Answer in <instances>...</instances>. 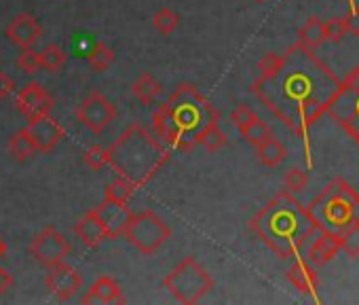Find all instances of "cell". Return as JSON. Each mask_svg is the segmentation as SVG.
Wrapping results in <instances>:
<instances>
[{"label": "cell", "mask_w": 359, "mask_h": 305, "mask_svg": "<svg viewBox=\"0 0 359 305\" xmlns=\"http://www.w3.org/2000/svg\"><path fill=\"white\" fill-rule=\"evenodd\" d=\"M338 85L340 81L315 56V51L296 43L283 53L281 66L273 74L260 77L252 85V91L294 134L304 138L306 160L309 166H313L309 129L327 110Z\"/></svg>", "instance_id": "cell-1"}, {"label": "cell", "mask_w": 359, "mask_h": 305, "mask_svg": "<svg viewBox=\"0 0 359 305\" xmlns=\"http://www.w3.org/2000/svg\"><path fill=\"white\" fill-rule=\"evenodd\" d=\"M250 229L279 257H304L313 240L323 231L309 210L290 191H279L256 216L250 219Z\"/></svg>", "instance_id": "cell-2"}, {"label": "cell", "mask_w": 359, "mask_h": 305, "mask_svg": "<svg viewBox=\"0 0 359 305\" xmlns=\"http://www.w3.org/2000/svg\"><path fill=\"white\" fill-rule=\"evenodd\" d=\"M220 121L214 104L199 93L195 85L182 83L152 112V125L156 138L169 148L193 150L201 134Z\"/></svg>", "instance_id": "cell-3"}, {"label": "cell", "mask_w": 359, "mask_h": 305, "mask_svg": "<svg viewBox=\"0 0 359 305\" xmlns=\"http://www.w3.org/2000/svg\"><path fill=\"white\" fill-rule=\"evenodd\" d=\"M108 166L140 189L148 185L150 179L169 162V150L156 134H150L144 125L133 123L108 148Z\"/></svg>", "instance_id": "cell-4"}, {"label": "cell", "mask_w": 359, "mask_h": 305, "mask_svg": "<svg viewBox=\"0 0 359 305\" xmlns=\"http://www.w3.org/2000/svg\"><path fill=\"white\" fill-rule=\"evenodd\" d=\"M311 219L330 233H342L359 223V193L342 179L332 181L306 208Z\"/></svg>", "instance_id": "cell-5"}, {"label": "cell", "mask_w": 359, "mask_h": 305, "mask_svg": "<svg viewBox=\"0 0 359 305\" xmlns=\"http://www.w3.org/2000/svg\"><path fill=\"white\" fill-rule=\"evenodd\" d=\"M163 286L175 297V301L195 305L214 288V280L195 257H187L165 275Z\"/></svg>", "instance_id": "cell-6"}, {"label": "cell", "mask_w": 359, "mask_h": 305, "mask_svg": "<svg viewBox=\"0 0 359 305\" xmlns=\"http://www.w3.org/2000/svg\"><path fill=\"white\" fill-rule=\"evenodd\" d=\"M123 238H127L137 252L150 257L165 246V242L171 238V229L154 210H142L131 212Z\"/></svg>", "instance_id": "cell-7"}, {"label": "cell", "mask_w": 359, "mask_h": 305, "mask_svg": "<svg viewBox=\"0 0 359 305\" xmlns=\"http://www.w3.org/2000/svg\"><path fill=\"white\" fill-rule=\"evenodd\" d=\"M325 112L359 144V66H355L338 85Z\"/></svg>", "instance_id": "cell-8"}, {"label": "cell", "mask_w": 359, "mask_h": 305, "mask_svg": "<svg viewBox=\"0 0 359 305\" xmlns=\"http://www.w3.org/2000/svg\"><path fill=\"white\" fill-rule=\"evenodd\" d=\"M70 252H72V244L53 225H49L41 233H36L30 244V254L45 267L64 263L70 257Z\"/></svg>", "instance_id": "cell-9"}, {"label": "cell", "mask_w": 359, "mask_h": 305, "mask_svg": "<svg viewBox=\"0 0 359 305\" xmlns=\"http://www.w3.org/2000/svg\"><path fill=\"white\" fill-rule=\"evenodd\" d=\"M76 119L93 134H102L114 119H116V106L100 91H91L74 110Z\"/></svg>", "instance_id": "cell-10"}, {"label": "cell", "mask_w": 359, "mask_h": 305, "mask_svg": "<svg viewBox=\"0 0 359 305\" xmlns=\"http://www.w3.org/2000/svg\"><path fill=\"white\" fill-rule=\"evenodd\" d=\"M26 131H28V136H30V140H32V144L36 146L39 152H51L66 136L64 127L51 115L28 119Z\"/></svg>", "instance_id": "cell-11"}, {"label": "cell", "mask_w": 359, "mask_h": 305, "mask_svg": "<svg viewBox=\"0 0 359 305\" xmlns=\"http://www.w3.org/2000/svg\"><path fill=\"white\" fill-rule=\"evenodd\" d=\"M45 284H47V290L53 292L60 301H68L81 288L83 275L74 267L66 265V261H64V263H57V265L49 267Z\"/></svg>", "instance_id": "cell-12"}, {"label": "cell", "mask_w": 359, "mask_h": 305, "mask_svg": "<svg viewBox=\"0 0 359 305\" xmlns=\"http://www.w3.org/2000/svg\"><path fill=\"white\" fill-rule=\"evenodd\" d=\"M53 106H55V98L41 83H28L18 96V110L28 119L51 115Z\"/></svg>", "instance_id": "cell-13"}, {"label": "cell", "mask_w": 359, "mask_h": 305, "mask_svg": "<svg viewBox=\"0 0 359 305\" xmlns=\"http://www.w3.org/2000/svg\"><path fill=\"white\" fill-rule=\"evenodd\" d=\"M7 39L20 47V49H30L34 47V43L43 37V26L39 24V20L32 13H20L11 20V24L5 30Z\"/></svg>", "instance_id": "cell-14"}, {"label": "cell", "mask_w": 359, "mask_h": 305, "mask_svg": "<svg viewBox=\"0 0 359 305\" xmlns=\"http://www.w3.org/2000/svg\"><path fill=\"white\" fill-rule=\"evenodd\" d=\"M97 216L102 219L108 240H116L121 235H125L127 223L131 219V210L127 204L123 202H112V200H104L97 208H95Z\"/></svg>", "instance_id": "cell-15"}, {"label": "cell", "mask_w": 359, "mask_h": 305, "mask_svg": "<svg viewBox=\"0 0 359 305\" xmlns=\"http://www.w3.org/2000/svg\"><path fill=\"white\" fill-rule=\"evenodd\" d=\"M81 301H83L85 305H93V303H97V305H102V303H116V305H121V303L127 301V297H125L121 284H118L114 278H110V275H100V278L93 282V286L83 294Z\"/></svg>", "instance_id": "cell-16"}, {"label": "cell", "mask_w": 359, "mask_h": 305, "mask_svg": "<svg viewBox=\"0 0 359 305\" xmlns=\"http://www.w3.org/2000/svg\"><path fill=\"white\" fill-rule=\"evenodd\" d=\"M338 252H340V235L338 233H330V231H321L313 240V244L306 248L302 259H306L313 267H323Z\"/></svg>", "instance_id": "cell-17"}, {"label": "cell", "mask_w": 359, "mask_h": 305, "mask_svg": "<svg viewBox=\"0 0 359 305\" xmlns=\"http://www.w3.org/2000/svg\"><path fill=\"white\" fill-rule=\"evenodd\" d=\"M74 233L81 240V244L85 248H97L104 240H108L106 227L102 223V219L97 216L95 208L89 210L76 225H74Z\"/></svg>", "instance_id": "cell-18"}, {"label": "cell", "mask_w": 359, "mask_h": 305, "mask_svg": "<svg viewBox=\"0 0 359 305\" xmlns=\"http://www.w3.org/2000/svg\"><path fill=\"white\" fill-rule=\"evenodd\" d=\"M287 278H290V282L294 284V288H298L300 292H304V294H315V292H317L319 280H317L315 267H313L306 259L300 257V259L290 267Z\"/></svg>", "instance_id": "cell-19"}, {"label": "cell", "mask_w": 359, "mask_h": 305, "mask_svg": "<svg viewBox=\"0 0 359 305\" xmlns=\"http://www.w3.org/2000/svg\"><path fill=\"white\" fill-rule=\"evenodd\" d=\"M256 150H258V160H260V164L266 166V168H277V166H281V164L285 162V157H287L285 146H283L275 136H271V138H266L262 144H258Z\"/></svg>", "instance_id": "cell-20"}, {"label": "cell", "mask_w": 359, "mask_h": 305, "mask_svg": "<svg viewBox=\"0 0 359 305\" xmlns=\"http://www.w3.org/2000/svg\"><path fill=\"white\" fill-rule=\"evenodd\" d=\"M325 43V30H323V20L319 18H309L304 26L298 30V45L315 51Z\"/></svg>", "instance_id": "cell-21"}, {"label": "cell", "mask_w": 359, "mask_h": 305, "mask_svg": "<svg viewBox=\"0 0 359 305\" xmlns=\"http://www.w3.org/2000/svg\"><path fill=\"white\" fill-rule=\"evenodd\" d=\"M131 91H133V96H135L142 104H152V102L165 91V87H163V83L156 81L150 72H144V74H140V77L135 79Z\"/></svg>", "instance_id": "cell-22"}, {"label": "cell", "mask_w": 359, "mask_h": 305, "mask_svg": "<svg viewBox=\"0 0 359 305\" xmlns=\"http://www.w3.org/2000/svg\"><path fill=\"white\" fill-rule=\"evenodd\" d=\"M9 152H11V157L15 162H20V164H24V162H28V160H32L36 155V146L32 144V140H30L26 129H20L18 134L11 136Z\"/></svg>", "instance_id": "cell-23"}, {"label": "cell", "mask_w": 359, "mask_h": 305, "mask_svg": "<svg viewBox=\"0 0 359 305\" xmlns=\"http://www.w3.org/2000/svg\"><path fill=\"white\" fill-rule=\"evenodd\" d=\"M87 60H89V64H91V68H93L95 72H104V70H108V68L114 64L116 53H114L112 47H108V45H104V43H97V45L89 51Z\"/></svg>", "instance_id": "cell-24"}, {"label": "cell", "mask_w": 359, "mask_h": 305, "mask_svg": "<svg viewBox=\"0 0 359 305\" xmlns=\"http://www.w3.org/2000/svg\"><path fill=\"white\" fill-rule=\"evenodd\" d=\"M39 58H41V68H45L47 72H60L66 64V53L57 45H47L39 53Z\"/></svg>", "instance_id": "cell-25"}, {"label": "cell", "mask_w": 359, "mask_h": 305, "mask_svg": "<svg viewBox=\"0 0 359 305\" xmlns=\"http://www.w3.org/2000/svg\"><path fill=\"white\" fill-rule=\"evenodd\" d=\"M133 191H135V185H133L131 181H127V179H123V176H116V179L106 187V197H104V200H112V202H123V204H127L129 197L133 195Z\"/></svg>", "instance_id": "cell-26"}, {"label": "cell", "mask_w": 359, "mask_h": 305, "mask_svg": "<svg viewBox=\"0 0 359 305\" xmlns=\"http://www.w3.org/2000/svg\"><path fill=\"white\" fill-rule=\"evenodd\" d=\"M180 26V15L171 9H161L158 13L152 15V28L158 34H171Z\"/></svg>", "instance_id": "cell-27"}, {"label": "cell", "mask_w": 359, "mask_h": 305, "mask_svg": "<svg viewBox=\"0 0 359 305\" xmlns=\"http://www.w3.org/2000/svg\"><path fill=\"white\" fill-rule=\"evenodd\" d=\"M241 136H243L252 146H258V144H262L266 138H271L273 131H271V127H269L260 117H256L245 129H241Z\"/></svg>", "instance_id": "cell-28"}, {"label": "cell", "mask_w": 359, "mask_h": 305, "mask_svg": "<svg viewBox=\"0 0 359 305\" xmlns=\"http://www.w3.org/2000/svg\"><path fill=\"white\" fill-rule=\"evenodd\" d=\"M226 142H229V138H226V134L218 127V123L210 125V127L201 134V140H199V144H203L210 152H216V150L224 148Z\"/></svg>", "instance_id": "cell-29"}, {"label": "cell", "mask_w": 359, "mask_h": 305, "mask_svg": "<svg viewBox=\"0 0 359 305\" xmlns=\"http://www.w3.org/2000/svg\"><path fill=\"white\" fill-rule=\"evenodd\" d=\"M340 250H344L351 259L359 257V223H353L340 233Z\"/></svg>", "instance_id": "cell-30"}, {"label": "cell", "mask_w": 359, "mask_h": 305, "mask_svg": "<svg viewBox=\"0 0 359 305\" xmlns=\"http://www.w3.org/2000/svg\"><path fill=\"white\" fill-rule=\"evenodd\" d=\"M83 162H85L91 170H95V172L104 170V168L108 166V162H110V157H108V148H104V146H91V148H87Z\"/></svg>", "instance_id": "cell-31"}, {"label": "cell", "mask_w": 359, "mask_h": 305, "mask_svg": "<svg viewBox=\"0 0 359 305\" xmlns=\"http://www.w3.org/2000/svg\"><path fill=\"white\" fill-rule=\"evenodd\" d=\"M306 185H309V174L300 168H292L283 179V187L290 193H300L306 189Z\"/></svg>", "instance_id": "cell-32"}, {"label": "cell", "mask_w": 359, "mask_h": 305, "mask_svg": "<svg viewBox=\"0 0 359 305\" xmlns=\"http://www.w3.org/2000/svg\"><path fill=\"white\" fill-rule=\"evenodd\" d=\"M323 30H325V41H332V43H340V41L348 34V32H346L344 18L325 20V22H323Z\"/></svg>", "instance_id": "cell-33"}, {"label": "cell", "mask_w": 359, "mask_h": 305, "mask_svg": "<svg viewBox=\"0 0 359 305\" xmlns=\"http://www.w3.org/2000/svg\"><path fill=\"white\" fill-rule=\"evenodd\" d=\"M18 66L20 70H24L26 74H34L41 70V58L39 53L30 47V49H22L20 58H18Z\"/></svg>", "instance_id": "cell-34"}, {"label": "cell", "mask_w": 359, "mask_h": 305, "mask_svg": "<svg viewBox=\"0 0 359 305\" xmlns=\"http://www.w3.org/2000/svg\"><path fill=\"white\" fill-rule=\"evenodd\" d=\"M258 115L248 106V104H241V106H237L235 110H233V115H231V121L235 123V127L241 131V129H245L254 119H256Z\"/></svg>", "instance_id": "cell-35"}, {"label": "cell", "mask_w": 359, "mask_h": 305, "mask_svg": "<svg viewBox=\"0 0 359 305\" xmlns=\"http://www.w3.org/2000/svg\"><path fill=\"white\" fill-rule=\"evenodd\" d=\"M13 91H15V81L7 72L0 70V100H9Z\"/></svg>", "instance_id": "cell-36"}, {"label": "cell", "mask_w": 359, "mask_h": 305, "mask_svg": "<svg viewBox=\"0 0 359 305\" xmlns=\"http://www.w3.org/2000/svg\"><path fill=\"white\" fill-rule=\"evenodd\" d=\"M344 24H346V32L359 37V7L357 5H351V11L346 13Z\"/></svg>", "instance_id": "cell-37"}, {"label": "cell", "mask_w": 359, "mask_h": 305, "mask_svg": "<svg viewBox=\"0 0 359 305\" xmlns=\"http://www.w3.org/2000/svg\"><path fill=\"white\" fill-rule=\"evenodd\" d=\"M15 280H13V273L5 267H0V294H5L13 288Z\"/></svg>", "instance_id": "cell-38"}, {"label": "cell", "mask_w": 359, "mask_h": 305, "mask_svg": "<svg viewBox=\"0 0 359 305\" xmlns=\"http://www.w3.org/2000/svg\"><path fill=\"white\" fill-rule=\"evenodd\" d=\"M5 254H7V242L0 238V259H3Z\"/></svg>", "instance_id": "cell-39"}, {"label": "cell", "mask_w": 359, "mask_h": 305, "mask_svg": "<svg viewBox=\"0 0 359 305\" xmlns=\"http://www.w3.org/2000/svg\"><path fill=\"white\" fill-rule=\"evenodd\" d=\"M346 3H348V5H355V0H346Z\"/></svg>", "instance_id": "cell-40"}, {"label": "cell", "mask_w": 359, "mask_h": 305, "mask_svg": "<svg viewBox=\"0 0 359 305\" xmlns=\"http://www.w3.org/2000/svg\"><path fill=\"white\" fill-rule=\"evenodd\" d=\"M256 3H264V0H256Z\"/></svg>", "instance_id": "cell-41"}]
</instances>
